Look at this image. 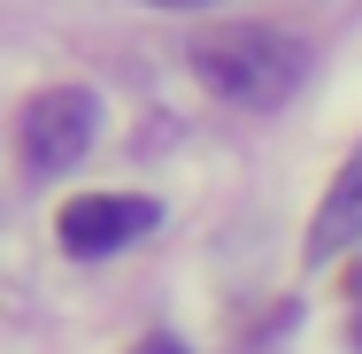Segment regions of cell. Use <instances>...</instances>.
Wrapping results in <instances>:
<instances>
[{
  "label": "cell",
  "instance_id": "1",
  "mask_svg": "<svg viewBox=\"0 0 362 354\" xmlns=\"http://www.w3.org/2000/svg\"><path fill=\"white\" fill-rule=\"evenodd\" d=\"M193 77L231 108H286L308 77V47L286 23H223L193 39Z\"/></svg>",
  "mask_w": 362,
  "mask_h": 354
},
{
  "label": "cell",
  "instance_id": "7",
  "mask_svg": "<svg viewBox=\"0 0 362 354\" xmlns=\"http://www.w3.org/2000/svg\"><path fill=\"white\" fill-rule=\"evenodd\" d=\"M355 347H362V316H355Z\"/></svg>",
  "mask_w": 362,
  "mask_h": 354
},
{
  "label": "cell",
  "instance_id": "6",
  "mask_svg": "<svg viewBox=\"0 0 362 354\" xmlns=\"http://www.w3.org/2000/svg\"><path fill=\"white\" fill-rule=\"evenodd\" d=\"M146 8H216V0H146Z\"/></svg>",
  "mask_w": 362,
  "mask_h": 354
},
{
  "label": "cell",
  "instance_id": "5",
  "mask_svg": "<svg viewBox=\"0 0 362 354\" xmlns=\"http://www.w3.org/2000/svg\"><path fill=\"white\" fill-rule=\"evenodd\" d=\"M132 354H185V339H170V331H146Z\"/></svg>",
  "mask_w": 362,
  "mask_h": 354
},
{
  "label": "cell",
  "instance_id": "3",
  "mask_svg": "<svg viewBox=\"0 0 362 354\" xmlns=\"http://www.w3.org/2000/svg\"><path fill=\"white\" fill-rule=\"evenodd\" d=\"M162 223V201H146V193H77L62 223H54V239H62V254L77 262H100V254H116V247H132Z\"/></svg>",
  "mask_w": 362,
  "mask_h": 354
},
{
  "label": "cell",
  "instance_id": "4",
  "mask_svg": "<svg viewBox=\"0 0 362 354\" xmlns=\"http://www.w3.org/2000/svg\"><path fill=\"white\" fill-rule=\"evenodd\" d=\"M362 239V146L339 162V177H332V193H324V208H316V223H308V262H339L347 247Z\"/></svg>",
  "mask_w": 362,
  "mask_h": 354
},
{
  "label": "cell",
  "instance_id": "2",
  "mask_svg": "<svg viewBox=\"0 0 362 354\" xmlns=\"http://www.w3.org/2000/svg\"><path fill=\"white\" fill-rule=\"evenodd\" d=\"M93 131H100V100H93L85 85H47V93H31L23 116H16V154H23L31 177H54V170L85 162Z\"/></svg>",
  "mask_w": 362,
  "mask_h": 354
}]
</instances>
